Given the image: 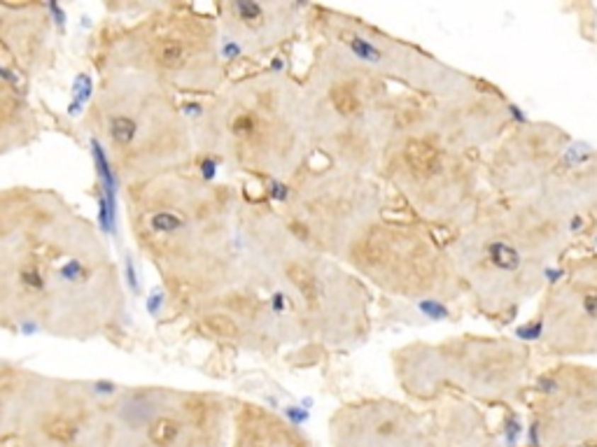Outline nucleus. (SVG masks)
<instances>
[{"label": "nucleus", "instance_id": "39448f33", "mask_svg": "<svg viewBox=\"0 0 597 447\" xmlns=\"http://www.w3.org/2000/svg\"><path fill=\"white\" fill-rule=\"evenodd\" d=\"M299 112H304L301 100L285 89L234 93L224 100V149L261 170H290V158L304 140V124H290L285 117Z\"/></svg>", "mask_w": 597, "mask_h": 447}, {"label": "nucleus", "instance_id": "f8f14e48", "mask_svg": "<svg viewBox=\"0 0 597 447\" xmlns=\"http://www.w3.org/2000/svg\"><path fill=\"white\" fill-rule=\"evenodd\" d=\"M581 250H597V180L581 214Z\"/></svg>", "mask_w": 597, "mask_h": 447}, {"label": "nucleus", "instance_id": "2eb2a0df", "mask_svg": "<svg viewBox=\"0 0 597 447\" xmlns=\"http://www.w3.org/2000/svg\"><path fill=\"white\" fill-rule=\"evenodd\" d=\"M203 331H208L210 335H217V338H238L241 335V329L229 315H208L203 319Z\"/></svg>", "mask_w": 597, "mask_h": 447}, {"label": "nucleus", "instance_id": "20e7f679", "mask_svg": "<svg viewBox=\"0 0 597 447\" xmlns=\"http://www.w3.org/2000/svg\"><path fill=\"white\" fill-rule=\"evenodd\" d=\"M523 340L551 361L597 359V250H579L558 268Z\"/></svg>", "mask_w": 597, "mask_h": 447}, {"label": "nucleus", "instance_id": "9b49d317", "mask_svg": "<svg viewBox=\"0 0 597 447\" xmlns=\"http://www.w3.org/2000/svg\"><path fill=\"white\" fill-rule=\"evenodd\" d=\"M329 110L343 122H360L369 115V105L364 100L362 84L355 79H334L327 86Z\"/></svg>", "mask_w": 597, "mask_h": 447}, {"label": "nucleus", "instance_id": "4468645a", "mask_svg": "<svg viewBox=\"0 0 597 447\" xmlns=\"http://www.w3.org/2000/svg\"><path fill=\"white\" fill-rule=\"evenodd\" d=\"M149 443L157 447H169L175 443V438L180 436V424L173 417H157L152 424H149Z\"/></svg>", "mask_w": 597, "mask_h": 447}, {"label": "nucleus", "instance_id": "ddd939ff", "mask_svg": "<svg viewBox=\"0 0 597 447\" xmlns=\"http://www.w3.org/2000/svg\"><path fill=\"white\" fill-rule=\"evenodd\" d=\"M45 436L50 438L54 443H61V445H70L77 438V424L66 414H54L42 424Z\"/></svg>", "mask_w": 597, "mask_h": 447}, {"label": "nucleus", "instance_id": "7ed1b4c3", "mask_svg": "<svg viewBox=\"0 0 597 447\" xmlns=\"http://www.w3.org/2000/svg\"><path fill=\"white\" fill-rule=\"evenodd\" d=\"M485 178L495 196L541 198L581 228L597 180V147L553 122L523 119L492 147Z\"/></svg>", "mask_w": 597, "mask_h": 447}, {"label": "nucleus", "instance_id": "423d86ee", "mask_svg": "<svg viewBox=\"0 0 597 447\" xmlns=\"http://www.w3.org/2000/svg\"><path fill=\"white\" fill-rule=\"evenodd\" d=\"M530 443L551 438L560 447H597V364L551 361L530 387Z\"/></svg>", "mask_w": 597, "mask_h": 447}, {"label": "nucleus", "instance_id": "f03ea898", "mask_svg": "<svg viewBox=\"0 0 597 447\" xmlns=\"http://www.w3.org/2000/svg\"><path fill=\"white\" fill-rule=\"evenodd\" d=\"M54 212L57 207L47 210V224H30L28 231L5 224L7 233L21 238L19 257L3 254V286L17 282V289L5 294V306L12 298H19V317L38 319L45 313L42 306H50L54 298L57 317H61V333H68V317H79L75 298H98L93 296V289L115 296L117 277L101 243L86 231L84 224L73 217L66 224H57L52 221Z\"/></svg>", "mask_w": 597, "mask_h": 447}, {"label": "nucleus", "instance_id": "9d476101", "mask_svg": "<svg viewBox=\"0 0 597 447\" xmlns=\"http://www.w3.org/2000/svg\"><path fill=\"white\" fill-rule=\"evenodd\" d=\"M227 14L232 17V21L238 28L248 30V33L254 35H268L271 26H275L278 30H283L280 23L288 19H280V14L288 10L283 5H266V3H250V0H236V3H229ZM292 19V17H290Z\"/></svg>", "mask_w": 597, "mask_h": 447}, {"label": "nucleus", "instance_id": "6e6552de", "mask_svg": "<svg viewBox=\"0 0 597 447\" xmlns=\"http://www.w3.org/2000/svg\"><path fill=\"white\" fill-rule=\"evenodd\" d=\"M157 84L159 79L149 77L145 93H113L115 108L103 110L106 135L113 149H117L119 156L124 158L122 170L126 173H131V168L142 170V156H145V168H159L161 156L169 161V154L164 151L169 145H164L161 140H169V133L185 138L189 131L178 124V112L171 108V100H164L161 91H154Z\"/></svg>", "mask_w": 597, "mask_h": 447}, {"label": "nucleus", "instance_id": "f257e3e1", "mask_svg": "<svg viewBox=\"0 0 597 447\" xmlns=\"http://www.w3.org/2000/svg\"><path fill=\"white\" fill-rule=\"evenodd\" d=\"M574 250L581 231L567 214L541 198L492 196L467 224L453 263L476 308L506 324L525 303L541 298Z\"/></svg>", "mask_w": 597, "mask_h": 447}, {"label": "nucleus", "instance_id": "1a4fd4ad", "mask_svg": "<svg viewBox=\"0 0 597 447\" xmlns=\"http://www.w3.org/2000/svg\"><path fill=\"white\" fill-rule=\"evenodd\" d=\"M215 63V35L212 28L196 19L169 21L164 26L149 30V35L131 37V68L140 75L154 79H173L192 84L198 77L210 73Z\"/></svg>", "mask_w": 597, "mask_h": 447}, {"label": "nucleus", "instance_id": "0eeeda50", "mask_svg": "<svg viewBox=\"0 0 597 447\" xmlns=\"http://www.w3.org/2000/svg\"><path fill=\"white\" fill-rule=\"evenodd\" d=\"M448 373L474 394L492 401L521 398L532 387V345L523 338L469 335L445 347Z\"/></svg>", "mask_w": 597, "mask_h": 447}]
</instances>
